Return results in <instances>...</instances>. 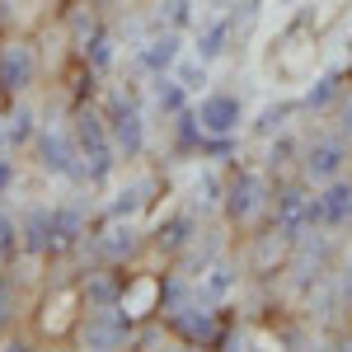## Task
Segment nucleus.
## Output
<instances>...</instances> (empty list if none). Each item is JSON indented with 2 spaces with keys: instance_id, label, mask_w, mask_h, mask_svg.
<instances>
[{
  "instance_id": "f257e3e1",
  "label": "nucleus",
  "mask_w": 352,
  "mask_h": 352,
  "mask_svg": "<svg viewBox=\"0 0 352 352\" xmlns=\"http://www.w3.org/2000/svg\"><path fill=\"white\" fill-rule=\"evenodd\" d=\"M272 226H277L292 244L305 240L310 230H324L320 192H315V184H310L305 174H296V179H277V188H272Z\"/></svg>"
},
{
  "instance_id": "f03ea898",
  "label": "nucleus",
  "mask_w": 352,
  "mask_h": 352,
  "mask_svg": "<svg viewBox=\"0 0 352 352\" xmlns=\"http://www.w3.org/2000/svg\"><path fill=\"white\" fill-rule=\"evenodd\" d=\"M71 132H76V146H80V164H85L89 188L109 184L122 160H118V151H113V136H109V122H104V109L80 104L76 118H71Z\"/></svg>"
},
{
  "instance_id": "7ed1b4c3",
  "label": "nucleus",
  "mask_w": 352,
  "mask_h": 352,
  "mask_svg": "<svg viewBox=\"0 0 352 352\" xmlns=\"http://www.w3.org/2000/svg\"><path fill=\"white\" fill-rule=\"evenodd\" d=\"M221 212L240 230L272 217V174L268 169H240V174H230L226 179V197H221Z\"/></svg>"
},
{
  "instance_id": "20e7f679",
  "label": "nucleus",
  "mask_w": 352,
  "mask_h": 352,
  "mask_svg": "<svg viewBox=\"0 0 352 352\" xmlns=\"http://www.w3.org/2000/svg\"><path fill=\"white\" fill-rule=\"evenodd\" d=\"M104 122H109V136H113V151H118V160H141L146 155V113L136 104L132 94H109V104H104Z\"/></svg>"
},
{
  "instance_id": "39448f33",
  "label": "nucleus",
  "mask_w": 352,
  "mask_h": 352,
  "mask_svg": "<svg viewBox=\"0 0 352 352\" xmlns=\"http://www.w3.org/2000/svg\"><path fill=\"white\" fill-rule=\"evenodd\" d=\"M132 333H136V320L122 310V305H85L80 324H76V338L85 348H132Z\"/></svg>"
},
{
  "instance_id": "423d86ee",
  "label": "nucleus",
  "mask_w": 352,
  "mask_h": 352,
  "mask_svg": "<svg viewBox=\"0 0 352 352\" xmlns=\"http://www.w3.org/2000/svg\"><path fill=\"white\" fill-rule=\"evenodd\" d=\"M33 151H38V169L52 174V179H71V184H89L80 164V146L71 127H38L33 136Z\"/></svg>"
},
{
  "instance_id": "0eeeda50",
  "label": "nucleus",
  "mask_w": 352,
  "mask_h": 352,
  "mask_svg": "<svg viewBox=\"0 0 352 352\" xmlns=\"http://www.w3.org/2000/svg\"><path fill=\"white\" fill-rule=\"evenodd\" d=\"M85 249H94V258H99V263L122 268V263H132L141 249H151V240L141 235V226H136V221L109 217L99 230H89V235H85Z\"/></svg>"
},
{
  "instance_id": "6e6552de",
  "label": "nucleus",
  "mask_w": 352,
  "mask_h": 352,
  "mask_svg": "<svg viewBox=\"0 0 352 352\" xmlns=\"http://www.w3.org/2000/svg\"><path fill=\"white\" fill-rule=\"evenodd\" d=\"M352 164V141H343L338 132H324V136H310L300 146V174L310 184H329L338 174H348Z\"/></svg>"
},
{
  "instance_id": "1a4fd4ad",
  "label": "nucleus",
  "mask_w": 352,
  "mask_h": 352,
  "mask_svg": "<svg viewBox=\"0 0 352 352\" xmlns=\"http://www.w3.org/2000/svg\"><path fill=\"white\" fill-rule=\"evenodd\" d=\"M164 324H169V333L179 338V343H192V348H202V343H212V348H221V320H217V305H207V300H188V305H179V310H169V315H160Z\"/></svg>"
},
{
  "instance_id": "9d476101",
  "label": "nucleus",
  "mask_w": 352,
  "mask_h": 352,
  "mask_svg": "<svg viewBox=\"0 0 352 352\" xmlns=\"http://www.w3.org/2000/svg\"><path fill=\"white\" fill-rule=\"evenodd\" d=\"M192 118H197V127H202L207 136H240V127H244V99H240V94H230V89H212V94L197 99Z\"/></svg>"
},
{
  "instance_id": "9b49d317",
  "label": "nucleus",
  "mask_w": 352,
  "mask_h": 352,
  "mask_svg": "<svg viewBox=\"0 0 352 352\" xmlns=\"http://www.w3.org/2000/svg\"><path fill=\"white\" fill-rule=\"evenodd\" d=\"M179 56H184V33H179V28H155V33L136 47V66H141L146 76H169V71L179 66Z\"/></svg>"
},
{
  "instance_id": "f8f14e48",
  "label": "nucleus",
  "mask_w": 352,
  "mask_h": 352,
  "mask_svg": "<svg viewBox=\"0 0 352 352\" xmlns=\"http://www.w3.org/2000/svg\"><path fill=\"white\" fill-rule=\"evenodd\" d=\"M287 263H292V240H287L277 226H268L263 235H254L249 258H244V268L254 272V277H272V272H282Z\"/></svg>"
},
{
  "instance_id": "ddd939ff",
  "label": "nucleus",
  "mask_w": 352,
  "mask_h": 352,
  "mask_svg": "<svg viewBox=\"0 0 352 352\" xmlns=\"http://www.w3.org/2000/svg\"><path fill=\"white\" fill-rule=\"evenodd\" d=\"M235 33H240V10H226V14H217V19H207V24L197 28L192 52L212 66V61H221V56L235 47Z\"/></svg>"
},
{
  "instance_id": "4468645a",
  "label": "nucleus",
  "mask_w": 352,
  "mask_h": 352,
  "mask_svg": "<svg viewBox=\"0 0 352 352\" xmlns=\"http://www.w3.org/2000/svg\"><path fill=\"white\" fill-rule=\"evenodd\" d=\"M320 217H324V230H333V235L352 230V179L348 174L320 184Z\"/></svg>"
},
{
  "instance_id": "2eb2a0df",
  "label": "nucleus",
  "mask_w": 352,
  "mask_h": 352,
  "mask_svg": "<svg viewBox=\"0 0 352 352\" xmlns=\"http://www.w3.org/2000/svg\"><path fill=\"white\" fill-rule=\"evenodd\" d=\"M197 230H202V226H197V217L184 207V212L164 217L160 226L151 230V249H155V254H164V258H179V254H184V249L197 240Z\"/></svg>"
},
{
  "instance_id": "dca6fc26",
  "label": "nucleus",
  "mask_w": 352,
  "mask_h": 352,
  "mask_svg": "<svg viewBox=\"0 0 352 352\" xmlns=\"http://www.w3.org/2000/svg\"><path fill=\"white\" fill-rule=\"evenodd\" d=\"M38 76V56L28 43H5L0 47V89L5 94H24Z\"/></svg>"
},
{
  "instance_id": "f3484780",
  "label": "nucleus",
  "mask_w": 352,
  "mask_h": 352,
  "mask_svg": "<svg viewBox=\"0 0 352 352\" xmlns=\"http://www.w3.org/2000/svg\"><path fill=\"white\" fill-rule=\"evenodd\" d=\"M197 282V300H207V305H221L226 296H235V287H240V263L235 258H212L207 268L192 277Z\"/></svg>"
},
{
  "instance_id": "a211bd4d",
  "label": "nucleus",
  "mask_w": 352,
  "mask_h": 352,
  "mask_svg": "<svg viewBox=\"0 0 352 352\" xmlns=\"http://www.w3.org/2000/svg\"><path fill=\"white\" fill-rule=\"evenodd\" d=\"M19 249L28 258H47L56 254V230H52V207H28L19 221Z\"/></svg>"
},
{
  "instance_id": "6ab92c4d",
  "label": "nucleus",
  "mask_w": 352,
  "mask_h": 352,
  "mask_svg": "<svg viewBox=\"0 0 352 352\" xmlns=\"http://www.w3.org/2000/svg\"><path fill=\"white\" fill-rule=\"evenodd\" d=\"M122 310L132 315L136 324L141 320H155L160 315V277H151V272H136L122 282Z\"/></svg>"
},
{
  "instance_id": "aec40b11",
  "label": "nucleus",
  "mask_w": 352,
  "mask_h": 352,
  "mask_svg": "<svg viewBox=\"0 0 352 352\" xmlns=\"http://www.w3.org/2000/svg\"><path fill=\"white\" fill-rule=\"evenodd\" d=\"M160 188V179L155 174H136V179H127V188H118L113 192V202H109V217H122V221H136L155 197L151 192Z\"/></svg>"
},
{
  "instance_id": "412c9836",
  "label": "nucleus",
  "mask_w": 352,
  "mask_h": 352,
  "mask_svg": "<svg viewBox=\"0 0 352 352\" xmlns=\"http://www.w3.org/2000/svg\"><path fill=\"white\" fill-rule=\"evenodd\" d=\"M52 230H56V254L66 249H80L89 235V217H85L80 202H56L52 207Z\"/></svg>"
},
{
  "instance_id": "4be33fe9",
  "label": "nucleus",
  "mask_w": 352,
  "mask_h": 352,
  "mask_svg": "<svg viewBox=\"0 0 352 352\" xmlns=\"http://www.w3.org/2000/svg\"><path fill=\"white\" fill-rule=\"evenodd\" d=\"M151 104H155V113L160 118H179V113H188L192 109V94L184 89V80L169 71V76H151Z\"/></svg>"
},
{
  "instance_id": "5701e85b",
  "label": "nucleus",
  "mask_w": 352,
  "mask_h": 352,
  "mask_svg": "<svg viewBox=\"0 0 352 352\" xmlns=\"http://www.w3.org/2000/svg\"><path fill=\"white\" fill-rule=\"evenodd\" d=\"M122 272H113V263L85 272V305H122Z\"/></svg>"
},
{
  "instance_id": "b1692460",
  "label": "nucleus",
  "mask_w": 352,
  "mask_h": 352,
  "mask_svg": "<svg viewBox=\"0 0 352 352\" xmlns=\"http://www.w3.org/2000/svg\"><path fill=\"white\" fill-rule=\"evenodd\" d=\"M221 197H226V179L207 164L188 188V212L192 217H212V212H221Z\"/></svg>"
},
{
  "instance_id": "393cba45",
  "label": "nucleus",
  "mask_w": 352,
  "mask_h": 352,
  "mask_svg": "<svg viewBox=\"0 0 352 352\" xmlns=\"http://www.w3.org/2000/svg\"><path fill=\"white\" fill-rule=\"evenodd\" d=\"M343 71H324V76H315V85L300 94V113H333V104L343 99Z\"/></svg>"
},
{
  "instance_id": "a878e982",
  "label": "nucleus",
  "mask_w": 352,
  "mask_h": 352,
  "mask_svg": "<svg viewBox=\"0 0 352 352\" xmlns=\"http://www.w3.org/2000/svg\"><path fill=\"white\" fill-rule=\"evenodd\" d=\"M61 24H66V33H71V38H76V47H80L94 28H104V24H99V0H66Z\"/></svg>"
},
{
  "instance_id": "bb28decb",
  "label": "nucleus",
  "mask_w": 352,
  "mask_h": 352,
  "mask_svg": "<svg viewBox=\"0 0 352 352\" xmlns=\"http://www.w3.org/2000/svg\"><path fill=\"white\" fill-rule=\"evenodd\" d=\"M80 61L94 71V76H104L113 61H118V38H113L109 28H94V33L80 43Z\"/></svg>"
},
{
  "instance_id": "cd10ccee",
  "label": "nucleus",
  "mask_w": 352,
  "mask_h": 352,
  "mask_svg": "<svg viewBox=\"0 0 352 352\" xmlns=\"http://www.w3.org/2000/svg\"><path fill=\"white\" fill-rule=\"evenodd\" d=\"M300 113V99H277V104H268V109L254 118V136H277V132H287L292 127V118Z\"/></svg>"
},
{
  "instance_id": "c85d7f7f",
  "label": "nucleus",
  "mask_w": 352,
  "mask_h": 352,
  "mask_svg": "<svg viewBox=\"0 0 352 352\" xmlns=\"http://www.w3.org/2000/svg\"><path fill=\"white\" fill-rule=\"evenodd\" d=\"M300 146H305V141H300L292 127L268 136V174H282V169H292V164L300 169Z\"/></svg>"
},
{
  "instance_id": "c756f323",
  "label": "nucleus",
  "mask_w": 352,
  "mask_h": 352,
  "mask_svg": "<svg viewBox=\"0 0 352 352\" xmlns=\"http://www.w3.org/2000/svg\"><path fill=\"white\" fill-rule=\"evenodd\" d=\"M33 136H38V113H33V104H14V113L5 118V146L19 151Z\"/></svg>"
},
{
  "instance_id": "7c9ffc66",
  "label": "nucleus",
  "mask_w": 352,
  "mask_h": 352,
  "mask_svg": "<svg viewBox=\"0 0 352 352\" xmlns=\"http://www.w3.org/2000/svg\"><path fill=\"white\" fill-rule=\"evenodd\" d=\"M192 24V0H160V10H155V28H184Z\"/></svg>"
},
{
  "instance_id": "2f4dec72",
  "label": "nucleus",
  "mask_w": 352,
  "mask_h": 352,
  "mask_svg": "<svg viewBox=\"0 0 352 352\" xmlns=\"http://www.w3.org/2000/svg\"><path fill=\"white\" fill-rule=\"evenodd\" d=\"M174 76L184 80L188 94H202V85H207V61L192 52V56H179V66H174Z\"/></svg>"
},
{
  "instance_id": "473e14b6",
  "label": "nucleus",
  "mask_w": 352,
  "mask_h": 352,
  "mask_svg": "<svg viewBox=\"0 0 352 352\" xmlns=\"http://www.w3.org/2000/svg\"><path fill=\"white\" fill-rule=\"evenodd\" d=\"M333 118H338V122H333V132L343 136V141H352V89H343V99L333 104Z\"/></svg>"
},
{
  "instance_id": "72a5a7b5",
  "label": "nucleus",
  "mask_w": 352,
  "mask_h": 352,
  "mask_svg": "<svg viewBox=\"0 0 352 352\" xmlns=\"http://www.w3.org/2000/svg\"><path fill=\"white\" fill-rule=\"evenodd\" d=\"M14 324V282L10 277H0V329Z\"/></svg>"
},
{
  "instance_id": "f704fd0d",
  "label": "nucleus",
  "mask_w": 352,
  "mask_h": 352,
  "mask_svg": "<svg viewBox=\"0 0 352 352\" xmlns=\"http://www.w3.org/2000/svg\"><path fill=\"white\" fill-rule=\"evenodd\" d=\"M14 184H19V164H14V160H5V155H0V197H5V192L14 188Z\"/></svg>"
},
{
  "instance_id": "c9c22d12",
  "label": "nucleus",
  "mask_w": 352,
  "mask_h": 352,
  "mask_svg": "<svg viewBox=\"0 0 352 352\" xmlns=\"http://www.w3.org/2000/svg\"><path fill=\"white\" fill-rule=\"evenodd\" d=\"M212 5H217V10H235L240 0H212Z\"/></svg>"
},
{
  "instance_id": "e433bc0d",
  "label": "nucleus",
  "mask_w": 352,
  "mask_h": 352,
  "mask_svg": "<svg viewBox=\"0 0 352 352\" xmlns=\"http://www.w3.org/2000/svg\"><path fill=\"white\" fill-rule=\"evenodd\" d=\"M0 151H5V122H0Z\"/></svg>"
},
{
  "instance_id": "4c0bfd02",
  "label": "nucleus",
  "mask_w": 352,
  "mask_h": 352,
  "mask_svg": "<svg viewBox=\"0 0 352 352\" xmlns=\"http://www.w3.org/2000/svg\"><path fill=\"white\" fill-rule=\"evenodd\" d=\"M277 5H296V0H277Z\"/></svg>"
},
{
  "instance_id": "58836bf2",
  "label": "nucleus",
  "mask_w": 352,
  "mask_h": 352,
  "mask_svg": "<svg viewBox=\"0 0 352 352\" xmlns=\"http://www.w3.org/2000/svg\"><path fill=\"white\" fill-rule=\"evenodd\" d=\"M348 268H352V258H348Z\"/></svg>"
}]
</instances>
